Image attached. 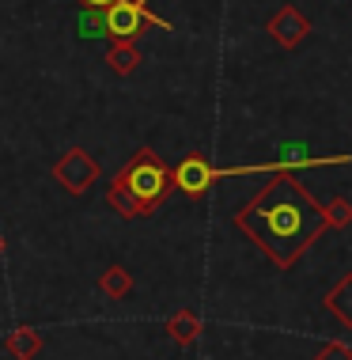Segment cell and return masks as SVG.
Masks as SVG:
<instances>
[{
    "label": "cell",
    "mask_w": 352,
    "mask_h": 360,
    "mask_svg": "<svg viewBox=\"0 0 352 360\" xmlns=\"http://www.w3.org/2000/svg\"><path fill=\"white\" fill-rule=\"evenodd\" d=\"M144 27L171 31L167 19H159L155 12H148V0H114V4L103 12V31L110 38H125V42H133Z\"/></svg>",
    "instance_id": "3957f363"
},
{
    "label": "cell",
    "mask_w": 352,
    "mask_h": 360,
    "mask_svg": "<svg viewBox=\"0 0 352 360\" xmlns=\"http://www.w3.org/2000/svg\"><path fill=\"white\" fill-rule=\"evenodd\" d=\"M53 179L61 182V186H65L68 193H84L95 179H99V163H95L84 148H68V152L61 155V160H57Z\"/></svg>",
    "instance_id": "5b68a950"
},
{
    "label": "cell",
    "mask_w": 352,
    "mask_h": 360,
    "mask_svg": "<svg viewBox=\"0 0 352 360\" xmlns=\"http://www.w3.org/2000/svg\"><path fill=\"white\" fill-rule=\"evenodd\" d=\"M231 174H254L250 167H212L204 155H185L178 167L171 171L174 179V190H182L185 198H204V190L212 186L216 179H231Z\"/></svg>",
    "instance_id": "277c9868"
},
{
    "label": "cell",
    "mask_w": 352,
    "mask_h": 360,
    "mask_svg": "<svg viewBox=\"0 0 352 360\" xmlns=\"http://www.w3.org/2000/svg\"><path fill=\"white\" fill-rule=\"evenodd\" d=\"M80 4L87 8V12H106V8L114 4V0H80Z\"/></svg>",
    "instance_id": "9a60e30c"
},
{
    "label": "cell",
    "mask_w": 352,
    "mask_h": 360,
    "mask_svg": "<svg viewBox=\"0 0 352 360\" xmlns=\"http://www.w3.org/2000/svg\"><path fill=\"white\" fill-rule=\"evenodd\" d=\"M235 228L280 269H292L326 231V209L311 198L292 171H277L254 198L235 212Z\"/></svg>",
    "instance_id": "6da1fadb"
},
{
    "label": "cell",
    "mask_w": 352,
    "mask_h": 360,
    "mask_svg": "<svg viewBox=\"0 0 352 360\" xmlns=\"http://www.w3.org/2000/svg\"><path fill=\"white\" fill-rule=\"evenodd\" d=\"M106 61H110V69L117 76H129L136 65H141V50H136L133 42H125V38H114L110 53H106Z\"/></svg>",
    "instance_id": "9c48e42d"
},
{
    "label": "cell",
    "mask_w": 352,
    "mask_h": 360,
    "mask_svg": "<svg viewBox=\"0 0 352 360\" xmlns=\"http://www.w3.org/2000/svg\"><path fill=\"white\" fill-rule=\"evenodd\" d=\"M80 34H84V38H95V34H106V31H103V19H95L91 12H87V15H80Z\"/></svg>",
    "instance_id": "5bb4252c"
},
{
    "label": "cell",
    "mask_w": 352,
    "mask_h": 360,
    "mask_svg": "<svg viewBox=\"0 0 352 360\" xmlns=\"http://www.w3.org/2000/svg\"><path fill=\"white\" fill-rule=\"evenodd\" d=\"M0 250H4V243H0Z\"/></svg>",
    "instance_id": "2e32d148"
},
{
    "label": "cell",
    "mask_w": 352,
    "mask_h": 360,
    "mask_svg": "<svg viewBox=\"0 0 352 360\" xmlns=\"http://www.w3.org/2000/svg\"><path fill=\"white\" fill-rule=\"evenodd\" d=\"M315 360H352V349L341 345V342H326V345L315 353Z\"/></svg>",
    "instance_id": "4fadbf2b"
},
{
    "label": "cell",
    "mask_w": 352,
    "mask_h": 360,
    "mask_svg": "<svg viewBox=\"0 0 352 360\" xmlns=\"http://www.w3.org/2000/svg\"><path fill=\"white\" fill-rule=\"evenodd\" d=\"M4 349H8L12 356H19V360H31L38 349H42V334H38V330H31V326H19L15 334H8Z\"/></svg>",
    "instance_id": "30bf717a"
},
{
    "label": "cell",
    "mask_w": 352,
    "mask_h": 360,
    "mask_svg": "<svg viewBox=\"0 0 352 360\" xmlns=\"http://www.w3.org/2000/svg\"><path fill=\"white\" fill-rule=\"evenodd\" d=\"M99 288L106 292V296L122 300V296H129V292H133V277L125 274L122 266H114V269H106V274H103V281H99Z\"/></svg>",
    "instance_id": "8fae6325"
},
{
    "label": "cell",
    "mask_w": 352,
    "mask_h": 360,
    "mask_svg": "<svg viewBox=\"0 0 352 360\" xmlns=\"http://www.w3.org/2000/svg\"><path fill=\"white\" fill-rule=\"evenodd\" d=\"M326 209V231L330 228H348L352 224V201L348 198H334L330 205H322Z\"/></svg>",
    "instance_id": "7c38bea8"
},
{
    "label": "cell",
    "mask_w": 352,
    "mask_h": 360,
    "mask_svg": "<svg viewBox=\"0 0 352 360\" xmlns=\"http://www.w3.org/2000/svg\"><path fill=\"white\" fill-rule=\"evenodd\" d=\"M171 190H174L171 167L152 148H141L110 182V205H114L117 217H125V220L148 217L152 209H159L163 201H167Z\"/></svg>",
    "instance_id": "7a4b0ae2"
},
{
    "label": "cell",
    "mask_w": 352,
    "mask_h": 360,
    "mask_svg": "<svg viewBox=\"0 0 352 360\" xmlns=\"http://www.w3.org/2000/svg\"><path fill=\"white\" fill-rule=\"evenodd\" d=\"M269 34H273V42L277 46H285V50H296V46L307 42V34H311V19L299 12L296 4H285V8H277L269 19Z\"/></svg>",
    "instance_id": "8992f818"
},
{
    "label": "cell",
    "mask_w": 352,
    "mask_h": 360,
    "mask_svg": "<svg viewBox=\"0 0 352 360\" xmlns=\"http://www.w3.org/2000/svg\"><path fill=\"white\" fill-rule=\"evenodd\" d=\"M167 334L174 338L178 345H193L197 342V334H201V319H197V311H174V315L167 319Z\"/></svg>",
    "instance_id": "ba28073f"
},
{
    "label": "cell",
    "mask_w": 352,
    "mask_h": 360,
    "mask_svg": "<svg viewBox=\"0 0 352 360\" xmlns=\"http://www.w3.org/2000/svg\"><path fill=\"white\" fill-rule=\"evenodd\" d=\"M322 304H326V311L337 319L341 326H348V330H352V274L341 277L337 285L330 288L326 296H322Z\"/></svg>",
    "instance_id": "52a82bcc"
}]
</instances>
